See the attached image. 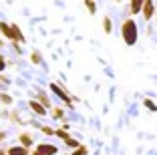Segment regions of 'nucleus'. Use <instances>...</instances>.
<instances>
[{
  "label": "nucleus",
  "mask_w": 157,
  "mask_h": 155,
  "mask_svg": "<svg viewBox=\"0 0 157 155\" xmlns=\"http://www.w3.org/2000/svg\"><path fill=\"white\" fill-rule=\"evenodd\" d=\"M121 37H123V41H125L127 46L137 45V41H139V26H137V22H135L133 18H125L123 20V24H121Z\"/></svg>",
  "instance_id": "nucleus-1"
},
{
  "label": "nucleus",
  "mask_w": 157,
  "mask_h": 155,
  "mask_svg": "<svg viewBox=\"0 0 157 155\" xmlns=\"http://www.w3.org/2000/svg\"><path fill=\"white\" fill-rule=\"evenodd\" d=\"M141 14H143V18L149 22V20H151L153 16L157 14V10H155V2H153V0H145V6H143V10H141Z\"/></svg>",
  "instance_id": "nucleus-2"
},
{
  "label": "nucleus",
  "mask_w": 157,
  "mask_h": 155,
  "mask_svg": "<svg viewBox=\"0 0 157 155\" xmlns=\"http://www.w3.org/2000/svg\"><path fill=\"white\" fill-rule=\"evenodd\" d=\"M51 91L55 93L56 97H60V99L65 101L67 105H71V103H73V99H71V97H69V93H65V89L60 87V85H56V83H52V85H51Z\"/></svg>",
  "instance_id": "nucleus-3"
},
{
  "label": "nucleus",
  "mask_w": 157,
  "mask_h": 155,
  "mask_svg": "<svg viewBox=\"0 0 157 155\" xmlns=\"http://www.w3.org/2000/svg\"><path fill=\"white\" fill-rule=\"evenodd\" d=\"M145 0H129V14H141Z\"/></svg>",
  "instance_id": "nucleus-4"
},
{
  "label": "nucleus",
  "mask_w": 157,
  "mask_h": 155,
  "mask_svg": "<svg viewBox=\"0 0 157 155\" xmlns=\"http://www.w3.org/2000/svg\"><path fill=\"white\" fill-rule=\"evenodd\" d=\"M36 149L40 151V153H44V155H56L59 153V149H56L55 145H51V143H38Z\"/></svg>",
  "instance_id": "nucleus-5"
},
{
  "label": "nucleus",
  "mask_w": 157,
  "mask_h": 155,
  "mask_svg": "<svg viewBox=\"0 0 157 155\" xmlns=\"http://www.w3.org/2000/svg\"><path fill=\"white\" fill-rule=\"evenodd\" d=\"M28 107H30V111H34V113L36 115H46V107L44 105H40V103H38V101H30V103H28Z\"/></svg>",
  "instance_id": "nucleus-6"
},
{
  "label": "nucleus",
  "mask_w": 157,
  "mask_h": 155,
  "mask_svg": "<svg viewBox=\"0 0 157 155\" xmlns=\"http://www.w3.org/2000/svg\"><path fill=\"white\" fill-rule=\"evenodd\" d=\"M12 26V42H24V34L20 32L18 24H10Z\"/></svg>",
  "instance_id": "nucleus-7"
},
{
  "label": "nucleus",
  "mask_w": 157,
  "mask_h": 155,
  "mask_svg": "<svg viewBox=\"0 0 157 155\" xmlns=\"http://www.w3.org/2000/svg\"><path fill=\"white\" fill-rule=\"evenodd\" d=\"M6 153H8V155H30V153H28V147H22V145H14V147H10Z\"/></svg>",
  "instance_id": "nucleus-8"
},
{
  "label": "nucleus",
  "mask_w": 157,
  "mask_h": 155,
  "mask_svg": "<svg viewBox=\"0 0 157 155\" xmlns=\"http://www.w3.org/2000/svg\"><path fill=\"white\" fill-rule=\"evenodd\" d=\"M0 34H4L6 38H10V41H12V26H10V24H6L4 20L0 22Z\"/></svg>",
  "instance_id": "nucleus-9"
},
{
  "label": "nucleus",
  "mask_w": 157,
  "mask_h": 155,
  "mask_svg": "<svg viewBox=\"0 0 157 155\" xmlns=\"http://www.w3.org/2000/svg\"><path fill=\"white\" fill-rule=\"evenodd\" d=\"M18 141H20L22 147H30V145H33V137L28 135V133H22V135L18 137Z\"/></svg>",
  "instance_id": "nucleus-10"
},
{
  "label": "nucleus",
  "mask_w": 157,
  "mask_h": 155,
  "mask_svg": "<svg viewBox=\"0 0 157 155\" xmlns=\"http://www.w3.org/2000/svg\"><path fill=\"white\" fill-rule=\"evenodd\" d=\"M103 30H105V34H111L113 32V20L109 18V16L103 18Z\"/></svg>",
  "instance_id": "nucleus-11"
},
{
  "label": "nucleus",
  "mask_w": 157,
  "mask_h": 155,
  "mask_svg": "<svg viewBox=\"0 0 157 155\" xmlns=\"http://www.w3.org/2000/svg\"><path fill=\"white\" fill-rule=\"evenodd\" d=\"M143 105L147 107V109L151 111V113H157V105H155V101H151V99H145V101H143Z\"/></svg>",
  "instance_id": "nucleus-12"
},
{
  "label": "nucleus",
  "mask_w": 157,
  "mask_h": 155,
  "mask_svg": "<svg viewBox=\"0 0 157 155\" xmlns=\"http://www.w3.org/2000/svg\"><path fill=\"white\" fill-rule=\"evenodd\" d=\"M85 6L89 8V12H91V14L97 12V4H95V0H85Z\"/></svg>",
  "instance_id": "nucleus-13"
},
{
  "label": "nucleus",
  "mask_w": 157,
  "mask_h": 155,
  "mask_svg": "<svg viewBox=\"0 0 157 155\" xmlns=\"http://www.w3.org/2000/svg\"><path fill=\"white\" fill-rule=\"evenodd\" d=\"M73 155H89V147H87V145H81V147H77V149L73 151Z\"/></svg>",
  "instance_id": "nucleus-14"
},
{
  "label": "nucleus",
  "mask_w": 157,
  "mask_h": 155,
  "mask_svg": "<svg viewBox=\"0 0 157 155\" xmlns=\"http://www.w3.org/2000/svg\"><path fill=\"white\" fill-rule=\"evenodd\" d=\"M0 101H2V103H6V105H12V97L6 95V93H0Z\"/></svg>",
  "instance_id": "nucleus-15"
},
{
  "label": "nucleus",
  "mask_w": 157,
  "mask_h": 155,
  "mask_svg": "<svg viewBox=\"0 0 157 155\" xmlns=\"http://www.w3.org/2000/svg\"><path fill=\"white\" fill-rule=\"evenodd\" d=\"M38 99H40V103H42L44 107H51V103H48V99H46L44 93H38Z\"/></svg>",
  "instance_id": "nucleus-16"
},
{
  "label": "nucleus",
  "mask_w": 157,
  "mask_h": 155,
  "mask_svg": "<svg viewBox=\"0 0 157 155\" xmlns=\"http://www.w3.org/2000/svg\"><path fill=\"white\" fill-rule=\"evenodd\" d=\"M30 60H33L34 64H38V63H40V52H36V50H34L33 55H30Z\"/></svg>",
  "instance_id": "nucleus-17"
},
{
  "label": "nucleus",
  "mask_w": 157,
  "mask_h": 155,
  "mask_svg": "<svg viewBox=\"0 0 157 155\" xmlns=\"http://www.w3.org/2000/svg\"><path fill=\"white\" fill-rule=\"evenodd\" d=\"M63 115H65V113H63V109H56V107L52 109V117H55V119H63Z\"/></svg>",
  "instance_id": "nucleus-18"
},
{
  "label": "nucleus",
  "mask_w": 157,
  "mask_h": 155,
  "mask_svg": "<svg viewBox=\"0 0 157 155\" xmlns=\"http://www.w3.org/2000/svg\"><path fill=\"white\" fill-rule=\"evenodd\" d=\"M10 121H12V123H20V117H18V113H16V111H12V113H10Z\"/></svg>",
  "instance_id": "nucleus-19"
},
{
  "label": "nucleus",
  "mask_w": 157,
  "mask_h": 155,
  "mask_svg": "<svg viewBox=\"0 0 157 155\" xmlns=\"http://www.w3.org/2000/svg\"><path fill=\"white\" fill-rule=\"evenodd\" d=\"M42 133H44V135H52L55 131H52V127H46L44 125V127H42Z\"/></svg>",
  "instance_id": "nucleus-20"
},
{
  "label": "nucleus",
  "mask_w": 157,
  "mask_h": 155,
  "mask_svg": "<svg viewBox=\"0 0 157 155\" xmlns=\"http://www.w3.org/2000/svg\"><path fill=\"white\" fill-rule=\"evenodd\" d=\"M4 67H6V63H4V56H0V71H4Z\"/></svg>",
  "instance_id": "nucleus-21"
},
{
  "label": "nucleus",
  "mask_w": 157,
  "mask_h": 155,
  "mask_svg": "<svg viewBox=\"0 0 157 155\" xmlns=\"http://www.w3.org/2000/svg\"><path fill=\"white\" fill-rule=\"evenodd\" d=\"M4 139H6V133H4V131H0V141H4Z\"/></svg>",
  "instance_id": "nucleus-22"
},
{
  "label": "nucleus",
  "mask_w": 157,
  "mask_h": 155,
  "mask_svg": "<svg viewBox=\"0 0 157 155\" xmlns=\"http://www.w3.org/2000/svg\"><path fill=\"white\" fill-rule=\"evenodd\" d=\"M30 155H44V153H40V151H38V149H34V151H33V153H30Z\"/></svg>",
  "instance_id": "nucleus-23"
},
{
  "label": "nucleus",
  "mask_w": 157,
  "mask_h": 155,
  "mask_svg": "<svg viewBox=\"0 0 157 155\" xmlns=\"http://www.w3.org/2000/svg\"><path fill=\"white\" fill-rule=\"evenodd\" d=\"M0 155H8V153H4V151H2V149H0Z\"/></svg>",
  "instance_id": "nucleus-24"
},
{
  "label": "nucleus",
  "mask_w": 157,
  "mask_h": 155,
  "mask_svg": "<svg viewBox=\"0 0 157 155\" xmlns=\"http://www.w3.org/2000/svg\"><path fill=\"white\" fill-rule=\"evenodd\" d=\"M117 2H121V0H117Z\"/></svg>",
  "instance_id": "nucleus-25"
}]
</instances>
